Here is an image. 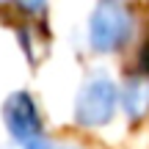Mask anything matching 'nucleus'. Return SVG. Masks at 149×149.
<instances>
[{
    "mask_svg": "<svg viewBox=\"0 0 149 149\" xmlns=\"http://www.w3.org/2000/svg\"><path fill=\"white\" fill-rule=\"evenodd\" d=\"M116 100H119V91L108 77H91L77 94L74 116L86 127L108 124L113 119V111H116Z\"/></svg>",
    "mask_w": 149,
    "mask_h": 149,
    "instance_id": "1",
    "label": "nucleus"
},
{
    "mask_svg": "<svg viewBox=\"0 0 149 149\" xmlns=\"http://www.w3.org/2000/svg\"><path fill=\"white\" fill-rule=\"evenodd\" d=\"M88 36L94 50L100 53H111L124 44V39L130 36V14L119 3H102L97 6V11L91 14Z\"/></svg>",
    "mask_w": 149,
    "mask_h": 149,
    "instance_id": "2",
    "label": "nucleus"
},
{
    "mask_svg": "<svg viewBox=\"0 0 149 149\" xmlns=\"http://www.w3.org/2000/svg\"><path fill=\"white\" fill-rule=\"evenodd\" d=\"M3 119H6V127H8L11 138L17 144H25L33 146L39 144V135H42V119H39V111L33 105V100L19 91V94H11L3 105Z\"/></svg>",
    "mask_w": 149,
    "mask_h": 149,
    "instance_id": "3",
    "label": "nucleus"
},
{
    "mask_svg": "<svg viewBox=\"0 0 149 149\" xmlns=\"http://www.w3.org/2000/svg\"><path fill=\"white\" fill-rule=\"evenodd\" d=\"M124 108H127V116H133V119L144 116L149 111V77H133L127 83Z\"/></svg>",
    "mask_w": 149,
    "mask_h": 149,
    "instance_id": "4",
    "label": "nucleus"
},
{
    "mask_svg": "<svg viewBox=\"0 0 149 149\" xmlns=\"http://www.w3.org/2000/svg\"><path fill=\"white\" fill-rule=\"evenodd\" d=\"M28 149H42V146H39V144H33V146H28Z\"/></svg>",
    "mask_w": 149,
    "mask_h": 149,
    "instance_id": "5",
    "label": "nucleus"
}]
</instances>
